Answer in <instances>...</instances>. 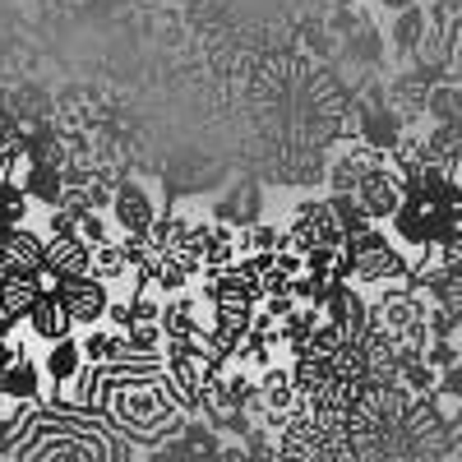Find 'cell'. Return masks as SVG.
I'll return each instance as SVG.
<instances>
[{"label": "cell", "mask_w": 462, "mask_h": 462, "mask_svg": "<svg viewBox=\"0 0 462 462\" xmlns=\"http://www.w3.org/2000/svg\"><path fill=\"white\" fill-rule=\"evenodd\" d=\"M84 342L79 337H60V342H51L47 346V356H42V370H47V379H51V389H65V383L84 370Z\"/></svg>", "instance_id": "30bf717a"}, {"label": "cell", "mask_w": 462, "mask_h": 462, "mask_svg": "<svg viewBox=\"0 0 462 462\" xmlns=\"http://www.w3.org/2000/svg\"><path fill=\"white\" fill-rule=\"evenodd\" d=\"M346 259H352V282L383 291V287H402L411 282V259L398 241H389L383 226H365L356 236H346Z\"/></svg>", "instance_id": "6da1fadb"}, {"label": "cell", "mask_w": 462, "mask_h": 462, "mask_svg": "<svg viewBox=\"0 0 462 462\" xmlns=\"http://www.w3.org/2000/svg\"><path fill=\"white\" fill-rule=\"evenodd\" d=\"M19 324H23V319H19L14 310H5V305H0V337H14V333H19Z\"/></svg>", "instance_id": "7402d4cb"}, {"label": "cell", "mask_w": 462, "mask_h": 462, "mask_svg": "<svg viewBox=\"0 0 462 462\" xmlns=\"http://www.w3.org/2000/svg\"><path fill=\"white\" fill-rule=\"evenodd\" d=\"M47 291L37 287V273H5L0 278V305L5 310H14L23 324H28V315H32V305L42 300Z\"/></svg>", "instance_id": "7c38bea8"}, {"label": "cell", "mask_w": 462, "mask_h": 462, "mask_svg": "<svg viewBox=\"0 0 462 462\" xmlns=\"http://www.w3.org/2000/svg\"><path fill=\"white\" fill-rule=\"evenodd\" d=\"M158 204L139 180H116V199H111V222L121 226V236H148L158 222Z\"/></svg>", "instance_id": "277c9868"}, {"label": "cell", "mask_w": 462, "mask_h": 462, "mask_svg": "<svg viewBox=\"0 0 462 462\" xmlns=\"http://www.w3.org/2000/svg\"><path fill=\"white\" fill-rule=\"evenodd\" d=\"M0 259H5V273H37L47 263V236H37L28 226H14L0 241Z\"/></svg>", "instance_id": "5b68a950"}, {"label": "cell", "mask_w": 462, "mask_h": 462, "mask_svg": "<svg viewBox=\"0 0 462 462\" xmlns=\"http://www.w3.org/2000/svg\"><path fill=\"white\" fill-rule=\"evenodd\" d=\"M74 328H79V324H74V315L65 310V300L56 291H47L42 300L32 305V315H28V333L37 342H47V346L60 342V337H74Z\"/></svg>", "instance_id": "8992f818"}, {"label": "cell", "mask_w": 462, "mask_h": 462, "mask_svg": "<svg viewBox=\"0 0 462 462\" xmlns=\"http://www.w3.org/2000/svg\"><path fill=\"white\" fill-rule=\"evenodd\" d=\"M106 328H116V333H130V328H134V310H130V300H121V296L111 300V310H106Z\"/></svg>", "instance_id": "ac0fdd59"}, {"label": "cell", "mask_w": 462, "mask_h": 462, "mask_svg": "<svg viewBox=\"0 0 462 462\" xmlns=\"http://www.w3.org/2000/svg\"><path fill=\"white\" fill-rule=\"evenodd\" d=\"M439 398L462 402V361H457L453 370H444V374H439Z\"/></svg>", "instance_id": "d6986e66"}, {"label": "cell", "mask_w": 462, "mask_h": 462, "mask_svg": "<svg viewBox=\"0 0 462 462\" xmlns=\"http://www.w3.org/2000/svg\"><path fill=\"white\" fill-rule=\"evenodd\" d=\"M426 361H430L439 374L453 370V365L462 361V342H457V337H435V342H430V352H426Z\"/></svg>", "instance_id": "e0dca14e"}, {"label": "cell", "mask_w": 462, "mask_h": 462, "mask_svg": "<svg viewBox=\"0 0 462 462\" xmlns=\"http://www.w3.org/2000/svg\"><path fill=\"white\" fill-rule=\"evenodd\" d=\"M93 278H102L106 287L139 282V268H134L125 241H102V245H93Z\"/></svg>", "instance_id": "9c48e42d"}, {"label": "cell", "mask_w": 462, "mask_h": 462, "mask_svg": "<svg viewBox=\"0 0 462 462\" xmlns=\"http://www.w3.org/2000/svg\"><path fill=\"white\" fill-rule=\"evenodd\" d=\"M444 259H448V268H453V273H462V226H457L453 236L444 241Z\"/></svg>", "instance_id": "ffe728a7"}, {"label": "cell", "mask_w": 462, "mask_h": 462, "mask_svg": "<svg viewBox=\"0 0 462 462\" xmlns=\"http://www.w3.org/2000/svg\"><path fill=\"white\" fill-rule=\"evenodd\" d=\"M379 5H389V10L398 14V10H411V5H416V0H379Z\"/></svg>", "instance_id": "cb8c5ba5"}, {"label": "cell", "mask_w": 462, "mask_h": 462, "mask_svg": "<svg viewBox=\"0 0 462 462\" xmlns=\"http://www.w3.org/2000/svg\"><path fill=\"white\" fill-rule=\"evenodd\" d=\"M356 199H361V208L374 217V222H393V213L407 204V180H402V171L389 162V167H374V171H365V180L356 185Z\"/></svg>", "instance_id": "7a4b0ae2"}, {"label": "cell", "mask_w": 462, "mask_h": 462, "mask_svg": "<svg viewBox=\"0 0 462 462\" xmlns=\"http://www.w3.org/2000/svg\"><path fill=\"white\" fill-rule=\"evenodd\" d=\"M19 185L32 195V204L60 208V195H65V167H56V162H32L28 176H23Z\"/></svg>", "instance_id": "8fae6325"}, {"label": "cell", "mask_w": 462, "mask_h": 462, "mask_svg": "<svg viewBox=\"0 0 462 462\" xmlns=\"http://www.w3.org/2000/svg\"><path fill=\"white\" fill-rule=\"evenodd\" d=\"M74 236H79V241H88V245L116 241V236H111V226H106V217H102V208H84L79 217H74Z\"/></svg>", "instance_id": "2e32d148"}, {"label": "cell", "mask_w": 462, "mask_h": 462, "mask_svg": "<svg viewBox=\"0 0 462 462\" xmlns=\"http://www.w3.org/2000/svg\"><path fill=\"white\" fill-rule=\"evenodd\" d=\"M143 462H180V453H176V444H167V448H152Z\"/></svg>", "instance_id": "603a6c76"}, {"label": "cell", "mask_w": 462, "mask_h": 462, "mask_svg": "<svg viewBox=\"0 0 462 462\" xmlns=\"http://www.w3.org/2000/svg\"><path fill=\"white\" fill-rule=\"evenodd\" d=\"M47 383H51V379H47L42 361H32V356H19L10 370H0V393L19 398V402H42Z\"/></svg>", "instance_id": "52a82bcc"}, {"label": "cell", "mask_w": 462, "mask_h": 462, "mask_svg": "<svg viewBox=\"0 0 462 462\" xmlns=\"http://www.w3.org/2000/svg\"><path fill=\"white\" fill-rule=\"evenodd\" d=\"M328 208H333V213H337V222L346 226V236H356V231L374 226V217L361 208V199H356V195H328Z\"/></svg>", "instance_id": "5bb4252c"}, {"label": "cell", "mask_w": 462, "mask_h": 462, "mask_svg": "<svg viewBox=\"0 0 462 462\" xmlns=\"http://www.w3.org/2000/svg\"><path fill=\"white\" fill-rule=\"evenodd\" d=\"M19 356H28V352H23V346H19L14 337H0V370H10V365H14Z\"/></svg>", "instance_id": "44dd1931"}, {"label": "cell", "mask_w": 462, "mask_h": 462, "mask_svg": "<svg viewBox=\"0 0 462 462\" xmlns=\"http://www.w3.org/2000/svg\"><path fill=\"white\" fill-rule=\"evenodd\" d=\"M430 14L420 10V5H411V10H398V23H393V47L402 51V56H416V47L426 42V32H430Z\"/></svg>", "instance_id": "4fadbf2b"}, {"label": "cell", "mask_w": 462, "mask_h": 462, "mask_svg": "<svg viewBox=\"0 0 462 462\" xmlns=\"http://www.w3.org/2000/svg\"><path fill=\"white\" fill-rule=\"evenodd\" d=\"M426 116H430L435 125H444V121H457V79H439V84L430 88Z\"/></svg>", "instance_id": "9a60e30c"}, {"label": "cell", "mask_w": 462, "mask_h": 462, "mask_svg": "<svg viewBox=\"0 0 462 462\" xmlns=\"http://www.w3.org/2000/svg\"><path fill=\"white\" fill-rule=\"evenodd\" d=\"M47 263L65 278H88L93 273V245L79 236H47Z\"/></svg>", "instance_id": "ba28073f"}, {"label": "cell", "mask_w": 462, "mask_h": 462, "mask_svg": "<svg viewBox=\"0 0 462 462\" xmlns=\"http://www.w3.org/2000/svg\"><path fill=\"white\" fill-rule=\"evenodd\" d=\"M60 300H65V310L74 315V324L79 328H97V324H106V310H111V287L102 282V278H65L60 282V291H56Z\"/></svg>", "instance_id": "3957f363"}]
</instances>
